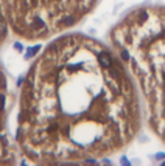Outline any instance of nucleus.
Here are the masks:
<instances>
[{"label":"nucleus","mask_w":165,"mask_h":166,"mask_svg":"<svg viewBox=\"0 0 165 166\" xmlns=\"http://www.w3.org/2000/svg\"><path fill=\"white\" fill-rule=\"evenodd\" d=\"M22 84L16 138L36 162L111 157L140 134L137 87L115 50L100 41L80 34L55 41Z\"/></svg>","instance_id":"obj_1"},{"label":"nucleus","mask_w":165,"mask_h":166,"mask_svg":"<svg viewBox=\"0 0 165 166\" xmlns=\"http://www.w3.org/2000/svg\"><path fill=\"white\" fill-rule=\"evenodd\" d=\"M109 39L137 87L148 130L165 146V5L133 8Z\"/></svg>","instance_id":"obj_2"},{"label":"nucleus","mask_w":165,"mask_h":166,"mask_svg":"<svg viewBox=\"0 0 165 166\" xmlns=\"http://www.w3.org/2000/svg\"><path fill=\"white\" fill-rule=\"evenodd\" d=\"M98 0H3L9 25L25 39H42L76 25Z\"/></svg>","instance_id":"obj_3"}]
</instances>
